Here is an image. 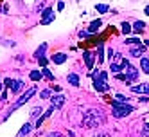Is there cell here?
<instances>
[{
  "label": "cell",
  "mask_w": 149,
  "mask_h": 137,
  "mask_svg": "<svg viewBox=\"0 0 149 137\" xmlns=\"http://www.w3.org/2000/svg\"><path fill=\"white\" fill-rule=\"evenodd\" d=\"M104 114L101 110H95V108H90L84 112L83 115V126L84 128H95V126H101L104 124Z\"/></svg>",
  "instance_id": "obj_1"
},
{
  "label": "cell",
  "mask_w": 149,
  "mask_h": 137,
  "mask_svg": "<svg viewBox=\"0 0 149 137\" xmlns=\"http://www.w3.org/2000/svg\"><path fill=\"white\" fill-rule=\"evenodd\" d=\"M92 78H93V87L97 92H108L110 90V85L106 83V78H108L106 72H95V74H92Z\"/></svg>",
  "instance_id": "obj_2"
},
{
  "label": "cell",
  "mask_w": 149,
  "mask_h": 137,
  "mask_svg": "<svg viewBox=\"0 0 149 137\" xmlns=\"http://www.w3.org/2000/svg\"><path fill=\"white\" fill-rule=\"evenodd\" d=\"M133 112V107L131 105H126V103H119V101H113V117L120 119V117H126Z\"/></svg>",
  "instance_id": "obj_3"
},
{
  "label": "cell",
  "mask_w": 149,
  "mask_h": 137,
  "mask_svg": "<svg viewBox=\"0 0 149 137\" xmlns=\"http://www.w3.org/2000/svg\"><path fill=\"white\" fill-rule=\"evenodd\" d=\"M124 70H126V76H127V81H133V79H136V76H138V70L131 65L130 61H127L126 58L122 60V65H120Z\"/></svg>",
  "instance_id": "obj_4"
},
{
  "label": "cell",
  "mask_w": 149,
  "mask_h": 137,
  "mask_svg": "<svg viewBox=\"0 0 149 137\" xmlns=\"http://www.w3.org/2000/svg\"><path fill=\"white\" fill-rule=\"evenodd\" d=\"M34 94H36V89H34V87H31V89H29V90H27L25 94H22V98H20V99H18V101H16V103L13 105V108H11V112H13V110H16L18 107H22L24 103H27V101H29L31 98L34 96Z\"/></svg>",
  "instance_id": "obj_5"
},
{
  "label": "cell",
  "mask_w": 149,
  "mask_h": 137,
  "mask_svg": "<svg viewBox=\"0 0 149 137\" xmlns=\"http://www.w3.org/2000/svg\"><path fill=\"white\" fill-rule=\"evenodd\" d=\"M52 20H54V11H52V7H47V9H43V18H41V25H47V24H50Z\"/></svg>",
  "instance_id": "obj_6"
},
{
  "label": "cell",
  "mask_w": 149,
  "mask_h": 137,
  "mask_svg": "<svg viewBox=\"0 0 149 137\" xmlns=\"http://www.w3.org/2000/svg\"><path fill=\"white\" fill-rule=\"evenodd\" d=\"M50 103H52V107H54V108H61L63 105H65V96H63V94H58V96L50 98Z\"/></svg>",
  "instance_id": "obj_7"
},
{
  "label": "cell",
  "mask_w": 149,
  "mask_h": 137,
  "mask_svg": "<svg viewBox=\"0 0 149 137\" xmlns=\"http://www.w3.org/2000/svg\"><path fill=\"white\" fill-rule=\"evenodd\" d=\"M144 52H146V45H140V44H138V45H133V47L130 49V54L135 56V58H140V54H144Z\"/></svg>",
  "instance_id": "obj_8"
},
{
  "label": "cell",
  "mask_w": 149,
  "mask_h": 137,
  "mask_svg": "<svg viewBox=\"0 0 149 137\" xmlns=\"http://www.w3.org/2000/svg\"><path fill=\"white\" fill-rule=\"evenodd\" d=\"M83 58H84V63H86V69H93V54H92V52L84 51Z\"/></svg>",
  "instance_id": "obj_9"
},
{
  "label": "cell",
  "mask_w": 149,
  "mask_h": 137,
  "mask_svg": "<svg viewBox=\"0 0 149 137\" xmlns=\"http://www.w3.org/2000/svg\"><path fill=\"white\" fill-rule=\"evenodd\" d=\"M131 90H133L135 94H147V92H149V83H142V85L131 87Z\"/></svg>",
  "instance_id": "obj_10"
},
{
  "label": "cell",
  "mask_w": 149,
  "mask_h": 137,
  "mask_svg": "<svg viewBox=\"0 0 149 137\" xmlns=\"http://www.w3.org/2000/svg\"><path fill=\"white\" fill-rule=\"evenodd\" d=\"M24 89V81L22 79H13V85H11V92L13 94H18L20 90Z\"/></svg>",
  "instance_id": "obj_11"
},
{
  "label": "cell",
  "mask_w": 149,
  "mask_h": 137,
  "mask_svg": "<svg viewBox=\"0 0 149 137\" xmlns=\"http://www.w3.org/2000/svg\"><path fill=\"white\" fill-rule=\"evenodd\" d=\"M50 60L54 61L56 65H61V63H65V61H67V54H63V52H58V54H54Z\"/></svg>",
  "instance_id": "obj_12"
},
{
  "label": "cell",
  "mask_w": 149,
  "mask_h": 137,
  "mask_svg": "<svg viewBox=\"0 0 149 137\" xmlns=\"http://www.w3.org/2000/svg\"><path fill=\"white\" fill-rule=\"evenodd\" d=\"M101 25H102L101 20H93V22L90 24V27H88V33H90V34H93L95 31H99V27H101Z\"/></svg>",
  "instance_id": "obj_13"
},
{
  "label": "cell",
  "mask_w": 149,
  "mask_h": 137,
  "mask_svg": "<svg viewBox=\"0 0 149 137\" xmlns=\"http://www.w3.org/2000/svg\"><path fill=\"white\" fill-rule=\"evenodd\" d=\"M52 112H54V107H50V108H49V110H47V112H45L43 115H41V117H38V121H36V126H38V128H40V124H41V121H43V119H47V117H49V115H50Z\"/></svg>",
  "instance_id": "obj_14"
},
{
  "label": "cell",
  "mask_w": 149,
  "mask_h": 137,
  "mask_svg": "<svg viewBox=\"0 0 149 137\" xmlns=\"http://www.w3.org/2000/svg\"><path fill=\"white\" fill-rule=\"evenodd\" d=\"M29 78L33 79V81H40L41 78H43V72H40V70H33V72L29 74Z\"/></svg>",
  "instance_id": "obj_15"
},
{
  "label": "cell",
  "mask_w": 149,
  "mask_h": 137,
  "mask_svg": "<svg viewBox=\"0 0 149 137\" xmlns=\"http://www.w3.org/2000/svg\"><path fill=\"white\" fill-rule=\"evenodd\" d=\"M140 69H142V72L149 74V60H147V58H142V60H140Z\"/></svg>",
  "instance_id": "obj_16"
},
{
  "label": "cell",
  "mask_w": 149,
  "mask_h": 137,
  "mask_svg": "<svg viewBox=\"0 0 149 137\" xmlns=\"http://www.w3.org/2000/svg\"><path fill=\"white\" fill-rule=\"evenodd\" d=\"M68 83L74 85V87H77L79 85V76L77 74H68Z\"/></svg>",
  "instance_id": "obj_17"
},
{
  "label": "cell",
  "mask_w": 149,
  "mask_h": 137,
  "mask_svg": "<svg viewBox=\"0 0 149 137\" xmlns=\"http://www.w3.org/2000/svg\"><path fill=\"white\" fill-rule=\"evenodd\" d=\"M144 25H146L144 22H140V20H136V22L133 24V31H135V33H140V31L144 29Z\"/></svg>",
  "instance_id": "obj_18"
},
{
  "label": "cell",
  "mask_w": 149,
  "mask_h": 137,
  "mask_svg": "<svg viewBox=\"0 0 149 137\" xmlns=\"http://www.w3.org/2000/svg\"><path fill=\"white\" fill-rule=\"evenodd\" d=\"M41 72H43V76H45L49 81H54V74H52V72H50L47 67H43V69H41Z\"/></svg>",
  "instance_id": "obj_19"
},
{
  "label": "cell",
  "mask_w": 149,
  "mask_h": 137,
  "mask_svg": "<svg viewBox=\"0 0 149 137\" xmlns=\"http://www.w3.org/2000/svg\"><path fill=\"white\" fill-rule=\"evenodd\" d=\"M95 9H97V11L99 13H108V6H106V4H97V7H95Z\"/></svg>",
  "instance_id": "obj_20"
},
{
  "label": "cell",
  "mask_w": 149,
  "mask_h": 137,
  "mask_svg": "<svg viewBox=\"0 0 149 137\" xmlns=\"http://www.w3.org/2000/svg\"><path fill=\"white\" fill-rule=\"evenodd\" d=\"M110 69H111L113 74H119V72L122 70V67H120V65H117V63H111V67H110Z\"/></svg>",
  "instance_id": "obj_21"
},
{
  "label": "cell",
  "mask_w": 149,
  "mask_h": 137,
  "mask_svg": "<svg viewBox=\"0 0 149 137\" xmlns=\"http://www.w3.org/2000/svg\"><path fill=\"white\" fill-rule=\"evenodd\" d=\"M120 29H122V33H124V34H127V33H130V31H131V29H133V27H131V25H130V24H127V22H124V24H122V27H120Z\"/></svg>",
  "instance_id": "obj_22"
},
{
  "label": "cell",
  "mask_w": 149,
  "mask_h": 137,
  "mask_svg": "<svg viewBox=\"0 0 149 137\" xmlns=\"http://www.w3.org/2000/svg\"><path fill=\"white\" fill-rule=\"evenodd\" d=\"M115 101H119V103H126V101H127V98L124 96V94H117V96H115Z\"/></svg>",
  "instance_id": "obj_23"
},
{
  "label": "cell",
  "mask_w": 149,
  "mask_h": 137,
  "mask_svg": "<svg viewBox=\"0 0 149 137\" xmlns=\"http://www.w3.org/2000/svg\"><path fill=\"white\" fill-rule=\"evenodd\" d=\"M29 132H31V124L25 123V124H24V128L20 130V135H25V133H29Z\"/></svg>",
  "instance_id": "obj_24"
},
{
  "label": "cell",
  "mask_w": 149,
  "mask_h": 137,
  "mask_svg": "<svg viewBox=\"0 0 149 137\" xmlns=\"http://www.w3.org/2000/svg\"><path fill=\"white\" fill-rule=\"evenodd\" d=\"M45 49H47V45L43 44V45H41L38 51H36V58H40V56H43V52H45Z\"/></svg>",
  "instance_id": "obj_25"
},
{
  "label": "cell",
  "mask_w": 149,
  "mask_h": 137,
  "mask_svg": "<svg viewBox=\"0 0 149 137\" xmlns=\"http://www.w3.org/2000/svg\"><path fill=\"white\" fill-rule=\"evenodd\" d=\"M126 44H133V45H138V44H140V40H138V38H127V40H126Z\"/></svg>",
  "instance_id": "obj_26"
},
{
  "label": "cell",
  "mask_w": 149,
  "mask_h": 137,
  "mask_svg": "<svg viewBox=\"0 0 149 137\" xmlns=\"http://www.w3.org/2000/svg\"><path fill=\"white\" fill-rule=\"evenodd\" d=\"M102 52H104V49H102V45H99V63H102V60H104V54H102Z\"/></svg>",
  "instance_id": "obj_27"
},
{
  "label": "cell",
  "mask_w": 149,
  "mask_h": 137,
  "mask_svg": "<svg viewBox=\"0 0 149 137\" xmlns=\"http://www.w3.org/2000/svg\"><path fill=\"white\" fill-rule=\"evenodd\" d=\"M38 61H40V65H41V67H47V58H45V56H40Z\"/></svg>",
  "instance_id": "obj_28"
},
{
  "label": "cell",
  "mask_w": 149,
  "mask_h": 137,
  "mask_svg": "<svg viewBox=\"0 0 149 137\" xmlns=\"http://www.w3.org/2000/svg\"><path fill=\"white\" fill-rule=\"evenodd\" d=\"M40 112H43V110H41V108H33L31 115H33V117H38V115H40Z\"/></svg>",
  "instance_id": "obj_29"
},
{
  "label": "cell",
  "mask_w": 149,
  "mask_h": 137,
  "mask_svg": "<svg viewBox=\"0 0 149 137\" xmlns=\"http://www.w3.org/2000/svg\"><path fill=\"white\" fill-rule=\"evenodd\" d=\"M40 96L43 98V99H47V98L50 96V90H49V89H47V90H41V94H40Z\"/></svg>",
  "instance_id": "obj_30"
},
{
  "label": "cell",
  "mask_w": 149,
  "mask_h": 137,
  "mask_svg": "<svg viewBox=\"0 0 149 137\" xmlns=\"http://www.w3.org/2000/svg\"><path fill=\"white\" fill-rule=\"evenodd\" d=\"M4 85H6L7 89H11V85H13V79H11V78H7V79L4 81Z\"/></svg>",
  "instance_id": "obj_31"
},
{
  "label": "cell",
  "mask_w": 149,
  "mask_h": 137,
  "mask_svg": "<svg viewBox=\"0 0 149 137\" xmlns=\"http://www.w3.org/2000/svg\"><path fill=\"white\" fill-rule=\"evenodd\" d=\"M144 135H146V137H149V123L144 126Z\"/></svg>",
  "instance_id": "obj_32"
},
{
  "label": "cell",
  "mask_w": 149,
  "mask_h": 137,
  "mask_svg": "<svg viewBox=\"0 0 149 137\" xmlns=\"http://www.w3.org/2000/svg\"><path fill=\"white\" fill-rule=\"evenodd\" d=\"M47 137H63L61 133H58V132H52V133H49Z\"/></svg>",
  "instance_id": "obj_33"
},
{
  "label": "cell",
  "mask_w": 149,
  "mask_h": 137,
  "mask_svg": "<svg viewBox=\"0 0 149 137\" xmlns=\"http://www.w3.org/2000/svg\"><path fill=\"white\" fill-rule=\"evenodd\" d=\"M88 34H90V33H84V31H81V33H79V36H81V38H86Z\"/></svg>",
  "instance_id": "obj_34"
},
{
  "label": "cell",
  "mask_w": 149,
  "mask_h": 137,
  "mask_svg": "<svg viewBox=\"0 0 149 137\" xmlns=\"http://www.w3.org/2000/svg\"><path fill=\"white\" fill-rule=\"evenodd\" d=\"M63 7H65V4H63V2H58V9H59V11H61Z\"/></svg>",
  "instance_id": "obj_35"
},
{
  "label": "cell",
  "mask_w": 149,
  "mask_h": 137,
  "mask_svg": "<svg viewBox=\"0 0 149 137\" xmlns=\"http://www.w3.org/2000/svg\"><path fill=\"white\" fill-rule=\"evenodd\" d=\"M140 101H142V103H146V101H149V98H147V96H142V98H140Z\"/></svg>",
  "instance_id": "obj_36"
},
{
  "label": "cell",
  "mask_w": 149,
  "mask_h": 137,
  "mask_svg": "<svg viewBox=\"0 0 149 137\" xmlns=\"http://www.w3.org/2000/svg\"><path fill=\"white\" fill-rule=\"evenodd\" d=\"M144 13H146V15H147V16H149V6H147V7H146V11H144Z\"/></svg>",
  "instance_id": "obj_37"
},
{
  "label": "cell",
  "mask_w": 149,
  "mask_h": 137,
  "mask_svg": "<svg viewBox=\"0 0 149 137\" xmlns=\"http://www.w3.org/2000/svg\"><path fill=\"white\" fill-rule=\"evenodd\" d=\"M97 137H108V133H101V135H97Z\"/></svg>",
  "instance_id": "obj_38"
},
{
  "label": "cell",
  "mask_w": 149,
  "mask_h": 137,
  "mask_svg": "<svg viewBox=\"0 0 149 137\" xmlns=\"http://www.w3.org/2000/svg\"><path fill=\"white\" fill-rule=\"evenodd\" d=\"M146 45H149V40H146Z\"/></svg>",
  "instance_id": "obj_39"
},
{
  "label": "cell",
  "mask_w": 149,
  "mask_h": 137,
  "mask_svg": "<svg viewBox=\"0 0 149 137\" xmlns=\"http://www.w3.org/2000/svg\"><path fill=\"white\" fill-rule=\"evenodd\" d=\"M0 89H2V85H0Z\"/></svg>",
  "instance_id": "obj_40"
}]
</instances>
